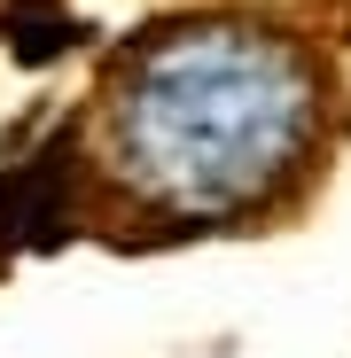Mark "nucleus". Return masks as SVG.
<instances>
[{
  "label": "nucleus",
  "mask_w": 351,
  "mask_h": 358,
  "mask_svg": "<svg viewBox=\"0 0 351 358\" xmlns=\"http://www.w3.org/2000/svg\"><path fill=\"white\" fill-rule=\"evenodd\" d=\"M71 203H78V179H71V141L32 148L8 179H0V250H47V242H63Z\"/></svg>",
  "instance_id": "nucleus-2"
},
{
  "label": "nucleus",
  "mask_w": 351,
  "mask_h": 358,
  "mask_svg": "<svg viewBox=\"0 0 351 358\" xmlns=\"http://www.w3.org/2000/svg\"><path fill=\"white\" fill-rule=\"evenodd\" d=\"M312 125L320 86L297 47L250 24H172L117 71L109 164L156 210L226 218L281 187Z\"/></svg>",
  "instance_id": "nucleus-1"
},
{
  "label": "nucleus",
  "mask_w": 351,
  "mask_h": 358,
  "mask_svg": "<svg viewBox=\"0 0 351 358\" xmlns=\"http://www.w3.org/2000/svg\"><path fill=\"white\" fill-rule=\"evenodd\" d=\"M78 39V24L55 16V0H16V16H8V47L24 55V63H47V55H63Z\"/></svg>",
  "instance_id": "nucleus-3"
}]
</instances>
